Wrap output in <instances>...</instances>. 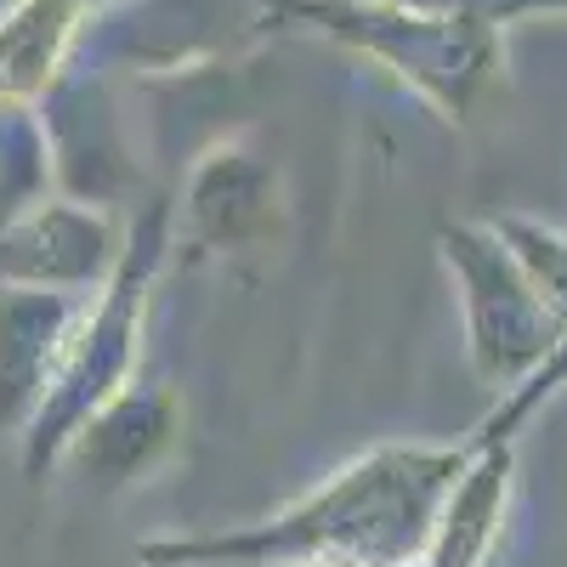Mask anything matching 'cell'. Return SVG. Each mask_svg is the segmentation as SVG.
<instances>
[{
	"label": "cell",
	"instance_id": "7",
	"mask_svg": "<svg viewBox=\"0 0 567 567\" xmlns=\"http://www.w3.org/2000/svg\"><path fill=\"white\" fill-rule=\"evenodd\" d=\"M290 567H363V561H341V556H318V561H290Z\"/></svg>",
	"mask_w": 567,
	"mask_h": 567
},
{
	"label": "cell",
	"instance_id": "5",
	"mask_svg": "<svg viewBox=\"0 0 567 567\" xmlns=\"http://www.w3.org/2000/svg\"><path fill=\"white\" fill-rule=\"evenodd\" d=\"M182 432V414L171 392H136L125 386L114 403H103L85 420V432L69 443V460H91L103 483H131L142 477Z\"/></svg>",
	"mask_w": 567,
	"mask_h": 567
},
{
	"label": "cell",
	"instance_id": "4",
	"mask_svg": "<svg viewBox=\"0 0 567 567\" xmlns=\"http://www.w3.org/2000/svg\"><path fill=\"white\" fill-rule=\"evenodd\" d=\"M120 267V239L103 216L85 210H52L34 216L0 245V278H18L29 290H103V278Z\"/></svg>",
	"mask_w": 567,
	"mask_h": 567
},
{
	"label": "cell",
	"instance_id": "3",
	"mask_svg": "<svg viewBox=\"0 0 567 567\" xmlns=\"http://www.w3.org/2000/svg\"><path fill=\"white\" fill-rule=\"evenodd\" d=\"M443 267L460 296L465 323V363L494 392H516L545 358L561 347V323L539 301L528 272L516 267L494 221H454L443 227Z\"/></svg>",
	"mask_w": 567,
	"mask_h": 567
},
{
	"label": "cell",
	"instance_id": "2",
	"mask_svg": "<svg viewBox=\"0 0 567 567\" xmlns=\"http://www.w3.org/2000/svg\"><path fill=\"white\" fill-rule=\"evenodd\" d=\"M171 256L165 239V210H154L131 233V245L120 250V267L103 278V290L91 296V307L74 312L63 352L52 363L40 403H34V432H29V465H52L69 454V443L85 432V420L103 403H114L131 386V363L142 347V312H148V290Z\"/></svg>",
	"mask_w": 567,
	"mask_h": 567
},
{
	"label": "cell",
	"instance_id": "6",
	"mask_svg": "<svg viewBox=\"0 0 567 567\" xmlns=\"http://www.w3.org/2000/svg\"><path fill=\"white\" fill-rule=\"evenodd\" d=\"M494 233L516 256V267L528 272V284L539 290V301L550 307V318L561 323V341H567V233L528 221V216H499Z\"/></svg>",
	"mask_w": 567,
	"mask_h": 567
},
{
	"label": "cell",
	"instance_id": "8",
	"mask_svg": "<svg viewBox=\"0 0 567 567\" xmlns=\"http://www.w3.org/2000/svg\"><path fill=\"white\" fill-rule=\"evenodd\" d=\"M12 103H23V97H18V91H12L7 80H0V109H12Z\"/></svg>",
	"mask_w": 567,
	"mask_h": 567
},
{
	"label": "cell",
	"instance_id": "1",
	"mask_svg": "<svg viewBox=\"0 0 567 567\" xmlns=\"http://www.w3.org/2000/svg\"><path fill=\"white\" fill-rule=\"evenodd\" d=\"M471 449L465 443H381L284 511L245 528L216 534H171L136 550L142 567H290L341 556L363 567H409L432 523L460 483Z\"/></svg>",
	"mask_w": 567,
	"mask_h": 567
}]
</instances>
